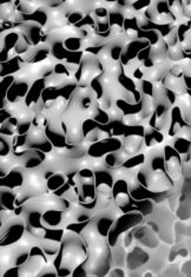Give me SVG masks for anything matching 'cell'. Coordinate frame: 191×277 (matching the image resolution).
Returning <instances> with one entry per match:
<instances>
[{
  "mask_svg": "<svg viewBox=\"0 0 191 277\" xmlns=\"http://www.w3.org/2000/svg\"><path fill=\"white\" fill-rule=\"evenodd\" d=\"M143 217L144 216L139 214V212H127V214H123L119 217H117L112 229H111L106 237V242L109 244V247H116L120 235L125 234V232L131 230L133 227H136L137 224H139L143 221Z\"/></svg>",
  "mask_w": 191,
  "mask_h": 277,
  "instance_id": "1",
  "label": "cell"
},
{
  "mask_svg": "<svg viewBox=\"0 0 191 277\" xmlns=\"http://www.w3.org/2000/svg\"><path fill=\"white\" fill-rule=\"evenodd\" d=\"M49 46L51 50V56L57 62H62L68 64L69 66L77 69L81 65L83 58H84V51H79V52H71V51L66 50L64 46L63 39L58 38H50Z\"/></svg>",
  "mask_w": 191,
  "mask_h": 277,
  "instance_id": "2",
  "label": "cell"
},
{
  "mask_svg": "<svg viewBox=\"0 0 191 277\" xmlns=\"http://www.w3.org/2000/svg\"><path fill=\"white\" fill-rule=\"evenodd\" d=\"M26 234V222L23 219H12L1 227V248H7L17 244Z\"/></svg>",
  "mask_w": 191,
  "mask_h": 277,
  "instance_id": "3",
  "label": "cell"
},
{
  "mask_svg": "<svg viewBox=\"0 0 191 277\" xmlns=\"http://www.w3.org/2000/svg\"><path fill=\"white\" fill-rule=\"evenodd\" d=\"M123 139L118 137H105L101 141L88 146V157L101 159L105 156L122 150Z\"/></svg>",
  "mask_w": 191,
  "mask_h": 277,
  "instance_id": "4",
  "label": "cell"
},
{
  "mask_svg": "<svg viewBox=\"0 0 191 277\" xmlns=\"http://www.w3.org/2000/svg\"><path fill=\"white\" fill-rule=\"evenodd\" d=\"M24 170L25 169L23 167H12L4 177L0 178V185L5 189L14 191L21 189L24 186L25 181H26Z\"/></svg>",
  "mask_w": 191,
  "mask_h": 277,
  "instance_id": "5",
  "label": "cell"
},
{
  "mask_svg": "<svg viewBox=\"0 0 191 277\" xmlns=\"http://www.w3.org/2000/svg\"><path fill=\"white\" fill-rule=\"evenodd\" d=\"M117 219V214L113 209H106L101 211L100 215H96L94 217V225L99 236L106 238L111 229H112L114 222Z\"/></svg>",
  "mask_w": 191,
  "mask_h": 277,
  "instance_id": "6",
  "label": "cell"
},
{
  "mask_svg": "<svg viewBox=\"0 0 191 277\" xmlns=\"http://www.w3.org/2000/svg\"><path fill=\"white\" fill-rule=\"evenodd\" d=\"M20 30H23L25 33L27 34L28 39H30L32 46L33 47H39L49 44L50 41L49 32H46L45 28L39 26V25L24 24L23 26L20 27Z\"/></svg>",
  "mask_w": 191,
  "mask_h": 277,
  "instance_id": "7",
  "label": "cell"
},
{
  "mask_svg": "<svg viewBox=\"0 0 191 277\" xmlns=\"http://www.w3.org/2000/svg\"><path fill=\"white\" fill-rule=\"evenodd\" d=\"M46 87H47L46 79L44 78H38L36 81L31 83L30 90H28L26 98L24 99V104L27 109H31L33 111L34 107L40 103L41 94H43V92L46 89Z\"/></svg>",
  "mask_w": 191,
  "mask_h": 277,
  "instance_id": "8",
  "label": "cell"
},
{
  "mask_svg": "<svg viewBox=\"0 0 191 277\" xmlns=\"http://www.w3.org/2000/svg\"><path fill=\"white\" fill-rule=\"evenodd\" d=\"M130 184L125 178H118L114 181L112 186V198L117 208H122L129 203L130 197Z\"/></svg>",
  "mask_w": 191,
  "mask_h": 277,
  "instance_id": "9",
  "label": "cell"
},
{
  "mask_svg": "<svg viewBox=\"0 0 191 277\" xmlns=\"http://www.w3.org/2000/svg\"><path fill=\"white\" fill-rule=\"evenodd\" d=\"M31 83L24 79H18L13 83L9 90L6 94V100L8 101V104H17L24 101L25 98L30 90Z\"/></svg>",
  "mask_w": 191,
  "mask_h": 277,
  "instance_id": "10",
  "label": "cell"
},
{
  "mask_svg": "<svg viewBox=\"0 0 191 277\" xmlns=\"http://www.w3.org/2000/svg\"><path fill=\"white\" fill-rule=\"evenodd\" d=\"M148 46H151V45L148 43V41L142 39H135L126 43L125 49H124V52L122 55V58H120V64H122L123 66H126L127 64L136 60L137 57L139 55V52Z\"/></svg>",
  "mask_w": 191,
  "mask_h": 277,
  "instance_id": "11",
  "label": "cell"
},
{
  "mask_svg": "<svg viewBox=\"0 0 191 277\" xmlns=\"http://www.w3.org/2000/svg\"><path fill=\"white\" fill-rule=\"evenodd\" d=\"M66 210L58 208H49L43 211V223L47 228H60L65 223Z\"/></svg>",
  "mask_w": 191,
  "mask_h": 277,
  "instance_id": "12",
  "label": "cell"
},
{
  "mask_svg": "<svg viewBox=\"0 0 191 277\" xmlns=\"http://www.w3.org/2000/svg\"><path fill=\"white\" fill-rule=\"evenodd\" d=\"M174 183L175 181L169 176L168 173H154L150 190L155 192H167L171 186H174Z\"/></svg>",
  "mask_w": 191,
  "mask_h": 277,
  "instance_id": "13",
  "label": "cell"
},
{
  "mask_svg": "<svg viewBox=\"0 0 191 277\" xmlns=\"http://www.w3.org/2000/svg\"><path fill=\"white\" fill-rule=\"evenodd\" d=\"M163 193L164 192H155V191L146 189V187L139 185V184H136V185L130 187V196L136 200L150 199L157 202V200L163 198Z\"/></svg>",
  "mask_w": 191,
  "mask_h": 277,
  "instance_id": "14",
  "label": "cell"
},
{
  "mask_svg": "<svg viewBox=\"0 0 191 277\" xmlns=\"http://www.w3.org/2000/svg\"><path fill=\"white\" fill-rule=\"evenodd\" d=\"M25 65H26V60L24 57L19 56L13 57L7 62L1 63V78L7 77V76H17Z\"/></svg>",
  "mask_w": 191,
  "mask_h": 277,
  "instance_id": "15",
  "label": "cell"
},
{
  "mask_svg": "<svg viewBox=\"0 0 191 277\" xmlns=\"http://www.w3.org/2000/svg\"><path fill=\"white\" fill-rule=\"evenodd\" d=\"M143 149H145L143 137L129 136L123 138L122 150L125 152L127 157H129V156L139 154V152H143Z\"/></svg>",
  "mask_w": 191,
  "mask_h": 277,
  "instance_id": "16",
  "label": "cell"
},
{
  "mask_svg": "<svg viewBox=\"0 0 191 277\" xmlns=\"http://www.w3.org/2000/svg\"><path fill=\"white\" fill-rule=\"evenodd\" d=\"M51 57V50L49 45H43L39 47H34L31 51V53H28L26 57H24L26 60V64L28 65H36V64H43L49 60Z\"/></svg>",
  "mask_w": 191,
  "mask_h": 277,
  "instance_id": "17",
  "label": "cell"
},
{
  "mask_svg": "<svg viewBox=\"0 0 191 277\" xmlns=\"http://www.w3.org/2000/svg\"><path fill=\"white\" fill-rule=\"evenodd\" d=\"M116 107L118 109L124 117H130V116H137V114H141L143 111V101L139 103H127L122 98H117L116 99Z\"/></svg>",
  "mask_w": 191,
  "mask_h": 277,
  "instance_id": "18",
  "label": "cell"
},
{
  "mask_svg": "<svg viewBox=\"0 0 191 277\" xmlns=\"http://www.w3.org/2000/svg\"><path fill=\"white\" fill-rule=\"evenodd\" d=\"M148 154L146 152H139V154L129 156V157L125 158V161L123 162L122 167L123 169L129 171L133 170H138L139 168H142L143 165H145L148 163Z\"/></svg>",
  "mask_w": 191,
  "mask_h": 277,
  "instance_id": "19",
  "label": "cell"
},
{
  "mask_svg": "<svg viewBox=\"0 0 191 277\" xmlns=\"http://www.w3.org/2000/svg\"><path fill=\"white\" fill-rule=\"evenodd\" d=\"M17 198H18L17 191L1 187V191H0V205H1L2 209L13 212L15 209V202H17Z\"/></svg>",
  "mask_w": 191,
  "mask_h": 277,
  "instance_id": "20",
  "label": "cell"
},
{
  "mask_svg": "<svg viewBox=\"0 0 191 277\" xmlns=\"http://www.w3.org/2000/svg\"><path fill=\"white\" fill-rule=\"evenodd\" d=\"M117 83H118L119 87L122 88L124 91L130 92V93H133V92L139 90V84L132 77H130L129 75H126L125 71H124L122 64H120L119 75L117 76Z\"/></svg>",
  "mask_w": 191,
  "mask_h": 277,
  "instance_id": "21",
  "label": "cell"
},
{
  "mask_svg": "<svg viewBox=\"0 0 191 277\" xmlns=\"http://www.w3.org/2000/svg\"><path fill=\"white\" fill-rule=\"evenodd\" d=\"M114 177L110 170H106V168L95 170V184L96 186H107L112 189L114 183Z\"/></svg>",
  "mask_w": 191,
  "mask_h": 277,
  "instance_id": "22",
  "label": "cell"
},
{
  "mask_svg": "<svg viewBox=\"0 0 191 277\" xmlns=\"http://www.w3.org/2000/svg\"><path fill=\"white\" fill-rule=\"evenodd\" d=\"M64 46L66 50L71 51V52H79V51H84L87 49V39L85 38L75 36V37H66L63 39Z\"/></svg>",
  "mask_w": 191,
  "mask_h": 277,
  "instance_id": "23",
  "label": "cell"
},
{
  "mask_svg": "<svg viewBox=\"0 0 191 277\" xmlns=\"http://www.w3.org/2000/svg\"><path fill=\"white\" fill-rule=\"evenodd\" d=\"M152 175H154V173H152L151 169L149 168V165H146V164L143 165L142 168H139L138 170L136 171L137 184L146 187V189H150Z\"/></svg>",
  "mask_w": 191,
  "mask_h": 277,
  "instance_id": "24",
  "label": "cell"
},
{
  "mask_svg": "<svg viewBox=\"0 0 191 277\" xmlns=\"http://www.w3.org/2000/svg\"><path fill=\"white\" fill-rule=\"evenodd\" d=\"M68 182V178H66V175H64L63 173H57L53 175L52 177H50L49 180L46 181V190L47 192L53 193L55 191H57L59 187H62L64 184Z\"/></svg>",
  "mask_w": 191,
  "mask_h": 277,
  "instance_id": "25",
  "label": "cell"
},
{
  "mask_svg": "<svg viewBox=\"0 0 191 277\" xmlns=\"http://www.w3.org/2000/svg\"><path fill=\"white\" fill-rule=\"evenodd\" d=\"M171 145L174 146V149L176 150L181 156H186L187 154L191 152V141L188 139L187 137L177 136L175 137L171 142Z\"/></svg>",
  "mask_w": 191,
  "mask_h": 277,
  "instance_id": "26",
  "label": "cell"
},
{
  "mask_svg": "<svg viewBox=\"0 0 191 277\" xmlns=\"http://www.w3.org/2000/svg\"><path fill=\"white\" fill-rule=\"evenodd\" d=\"M66 230L63 228H46L45 235L41 241L44 242H52V243L60 244L65 236Z\"/></svg>",
  "mask_w": 191,
  "mask_h": 277,
  "instance_id": "27",
  "label": "cell"
},
{
  "mask_svg": "<svg viewBox=\"0 0 191 277\" xmlns=\"http://www.w3.org/2000/svg\"><path fill=\"white\" fill-rule=\"evenodd\" d=\"M137 39H142V40L148 41V43L150 44L152 47H154V46H157L163 38L159 36L158 32L144 31V30H141V27H139L138 33H137Z\"/></svg>",
  "mask_w": 191,
  "mask_h": 277,
  "instance_id": "28",
  "label": "cell"
},
{
  "mask_svg": "<svg viewBox=\"0 0 191 277\" xmlns=\"http://www.w3.org/2000/svg\"><path fill=\"white\" fill-rule=\"evenodd\" d=\"M101 75H103V73H101ZM101 75L97 76V77L92 79L90 82V85H89V87H90V91L94 93L97 101H99L105 95V88L103 82H101Z\"/></svg>",
  "mask_w": 191,
  "mask_h": 277,
  "instance_id": "29",
  "label": "cell"
},
{
  "mask_svg": "<svg viewBox=\"0 0 191 277\" xmlns=\"http://www.w3.org/2000/svg\"><path fill=\"white\" fill-rule=\"evenodd\" d=\"M43 163V159L38 157L37 155H34L33 150H32L31 154L23 159V168L25 170H36V169L40 168Z\"/></svg>",
  "mask_w": 191,
  "mask_h": 277,
  "instance_id": "30",
  "label": "cell"
},
{
  "mask_svg": "<svg viewBox=\"0 0 191 277\" xmlns=\"http://www.w3.org/2000/svg\"><path fill=\"white\" fill-rule=\"evenodd\" d=\"M139 90H141L142 94L145 97L155 98V83L151 82L150 79H143L142 82L138 83Z\"/></svg>",
  "mask_w": 191,
  "mask_h": 277,
  "instance_id": "31",
  "label": "cell"
},
{
  "mask_svg": "<svg viewBox=\"0 0 191 277\" xmlns=\"http://www.w3.org/2000/svg\"><path fill=\"white\" fill-rule=\"evenodd\" d=\"M41 248L44 249V253L46 254V256L50 260H53L58 255L60 250V244L58 243H52V242H44L41 244Z\"/></svg>",
  "mask_w": 191,
  "mask_h": 277,
  "instance_id": "32",
  "label": "cell"
},
{
  "mask_svg": "<svg viewBox=\"0 0 191 277\" xmlns=\"http://www.w3.org/2000/svg\"><path fill=\"white\" fill-rule=\"evenodd\" d=\"M15 81H17L15 76H7V77L1 78V101L6 100V94Z\"/></svg>",
  "mask_w": 191,
  "mask_h": 277,
  "instance_id": "33",
  "label": "cell"
},
{
  "mask_svg": "<svg viewBox=\"0 0 191 277\" xmlns=\"http://www.w3.org/2000/svg\"><path fill=\"white\" fill-rule=\"evenodd\" d=\"M12 154V143L11 139L1 137L0 138V157L6 158Z\"/></svg>",
  "mask_w": 191,
  "mask_h": 277,
  "instance_id": "34",
  "label": "cell"
},
{
  "mask_svg": "<svg viewBox=\"0 0 191 277\" xmlns=\"http://www.w3.org/2000/svg\"><path fill=\"white\" fill-rule=\"evenodd\" d=\"M152 2L154 1H143V0H141V1H132L130 8H131L132 11L135 12L137 15H138V14H142L145 9H148L149 7H150V6L152 5Z\"/></svg>",
  "mask_w": 191,
  "mask_h": 277,
  "instance_id": "35",
  "label": "cell"
},
{
  "mask_svg": "<svg viewBox=\"0 0 191 277\" xmlns=\"http://www.w3.org/2000/svg\"><path fill=\"white\" fill-rule=\"evenodd\" d=\"M78 178L83 181H94L95 170L90 167H83L78 170Z\"/></svg>",
  "mask_w": 191,
  "mask_h": 277,
  "instance_id": "36",
  "label": "cell"
},
{
  "mask_svg": "<svg viewBox=\"0 0 191 277\" xmlns=\"http://www.w3.org/2000/svg\"><path fill=\"white\" fill-rule=\"evenodd\" d=\"M92 13H94L95 18L97 20H105V19H109L110 9L107 7H104V6H98V7H95L92 9Z\"/></svg>",
  "mask_w": 191,
  "mask_h": 277,
  "instance_id": "37",
  "label": "cell"
},
{
  "mask_svg": "<svg viewBox=\"0 0 191 277\" xmlns=\"http://www.w3.org/2000/svg\"><path fill=\"white\" fill-rule=\"evenodd\" d=\"M0 132H1V137H6V138H13L15 136V129L13 126L9 125L8 123H4L1 124V126H0Z\"/></svg>",
  "mask_w": 191,
  "mask_h": 277,
  "instance_id": "38",
  "label": "cell"
},
{
  "mask_svg": "<svg viewBox=\"0 0 191 277\" xmlns=\"http://www.w3.org/2000/svg\"><path fill=\"white\" fill-rule=\"evenodd\" d=\"M32 129V120H27V122H21L19 124L15 131L18 135H28Z\"/></svg>",
  "mask_w": 191,
  "mask_h": 277,
  "instance_id": "39",
  "label": "cell"
},
{
  "mask_svg": "<svg viewBox=\"0 0 191 277\" xmlns=\"http://www.w3.org/2000/svg\"><path fill=\"white\" fill-rule=\"evenodd\" d=\"M2 276L4 277H18L20 276V268L17 266H12L7 268L6 270H4L2 273Z\"/></svg>",
  "mask_w": 191,
  "mask_h": 277,
  "instance_id": "40",
  "label": "cell"
},
{
  "mask_svg": "<svg viewBox=\"0 0 191 277\" xmlns=\"http://www.w3.org/2000/svg\"><path fill=\"white\" fill-rule=\"evenodd\" d=\"M183 5V19L186 20H191V1H182Z\"/></svg>",
  "mask_w": 191,
  "mask_h": 277,
  "instance_id": "41",
  "label": "cell"
},
{
  "mask_svg": "<svg viewBox=\"0 0 191 277\" xmlns=\"http://www.w3.org/2000/svg\"><path fill=\"white\" fill-rule=\"evenodd\" d=\"M181 81H182V84H183L184 89H186L187 91H190L191 90V72L184 73Z\"/></svg>",
  "mask_w": 191,
  "mask_h": 277,
  "instance_id": "42",
  "label": "cell"
},
{
  "mask_svg": "<svg viewBox=\"0 0 191 277\" xmlns=\"http://www.w3.org/2000/svg\"><path fill=\"white\" fill-rule=\"evenodd\" d=\"M72 273H73V269L70 268V267H68V266H62L58 270H57L58 276H63V277L72 276Z\"/></svg>",
  "mask_w": 191,
  "mask_h": 277,
  "instance_id": "43",
  "label": "cell"
},
{
  "mask_svg": "<svg viewBox=\"0 0 191 277\" xmlns=\"http://www.w3.org/2000/svg\"><path fill=\"white\" fill-rule=\"evenodd\" d=\"M132 241H133V235H132V232L127 231V234H125V236H124V238H123L124 247H126V248H127V247L131 246Z\"/></svg>",
  "mask_w": 191,
  "mask_h": 277,
  "instance_id": "44",
  "label": "cell"
},
{
  "mask_svg": "<svg viewBox=\"0 0 191 277\" xmlns=\"http://www.w3.org/2000/svg\"><path fill=\"white\" fill-rule=\"evenodd\" d=\"M187 93H188V95H189L190 99H191V90L190 91H187Z\"/></svg>",
  "mask_w": 191,
  "mask_h": 277,
  "instance_id": "45",
  "label": "cell"
}]
</instances>
